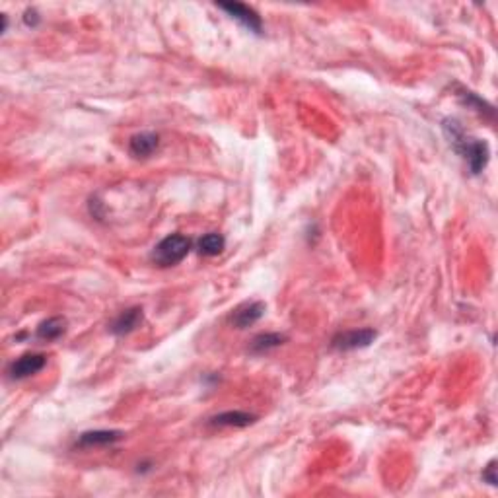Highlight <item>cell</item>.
Here are the masks:
<instances>
[{
	"mask_svg": "<svg viewBox=\"0 0 498 498\" xmlns=\"http://www.w3.org/2000/svg\"><path fill=\"white\" fill-rule=\"evenodd\" d=\"M140 321H142V308H129V310L121 311L113 319V323L109 325V331L113 333V335L123 337V335H129V333L135 331L138 325H140Z\"/></svg>",
	"mask_w": 498,
	"mask_h": 498,
	"instance_id": "7",
	"label": "cell"
},
{
	"mask_svg": "<svg viewBox=\"0 0 498 498\" xmlns=\"http://www.w3.org/2000/svg\"><path fill=\"white\" fill-rule=\"evenodd\" d=\"M160 137L156 133H138L135 137L130 138L129 150L135 158H148L154 154V150L158 148Z\"/></svg>",
	"mask_w": 498,
	"mask_h": 498,
	"instance_id": "9",
	"label": "cell"
},
{
	"mask_svg": "<svg viewBox=\"0 0 498 498\" xmlns=\"http://www.w3.org/2000/svg\"><path fill=\"white\" fill-rule=\"evenodd\" d=\"M483 481L484 483H489L491 487H497V483H498V479H497V462L492 460L487 467H484V471H483Z\"/></svg>",
	"mask_w": 498,
	"mask_h": 498,
	"instance_id": "15",
	"label": "cell"
},
{
	"mask_svg": "<svg viewBox=\"0 0 498 498\" xmlns=\"http://www.w3.org/2000/svg\"><path fill=\"white\" fill-rule=\"evenodd\" d=\"M457 95L462 98L463 103H467L470 108L477 109L479 113H487L489 117H492V113H494V111H492V108L489 105V103H487V101H483L481 98H479V95L473 94V92H470V90H462V92H460Z\"/></svg>",
	"mask_w": 498,
	"mask_h": 498,
	"instance_id": "14",
	"label": "cell"
},
{
	"mask_svg": "<svg viewBox=\"0 0 498 498\" xmlns=\"http://www.w3.org/2000/svg\"><path fill=\"white\" fill-rule=\"evenodd\" d=\"M191 251V239L183 234H170L152 251V261L160 267H174Z\"/></svg>",
	"mask_w": 498,
	"mask_h": 498,
	"instance_id": "2",
	"label": "cell"
},
{
	"mask_svg": "<svg viewBox=\"0 0 498 498\" xmlns=\"http://www.w3.org/2000/svg\"><path fill=\"white\" fill-rule=\"evenodd\" d=\"M123 438L121 430H92V432L80 434V438L76 440L78 448H98V446H109L115 444Z\"/></svg>",
	"mask_w": 498,
	"mask_h": 498,
	"instance_id": "8",
	"label": "cell"
},
{
	"mask_svg": "<svg viewBox=\"0 0 498 498\" xmlns=\"http://www.w3.org/2000/svg\"><path fill=\"white\" fill-rule=\"evenodd\" d=\"M226 246V239L222 234H217V232H210V234H204L201 239H199V251L207 257H214L218 253H222Z\"/></svg>",
	"mask_w": 498,
	"mask_h": 498,
	"instance_id": "13",
	"label": "cell"
},
{
	"mask_svg": "<svg viewBox=\"0 0 498 498\" xmlns=\"http://www.w3.org/2000/svg\"><path fill=\"white\" fill-rule=\"evenodd\" d=\"M47 364V356L43 354H24L18 360H14L8 368V374L12 380H26L29 375H36L41 372Z\"/></svg>",
	"mask_w": 498,
	"mask_h": 498,
	"instance_id": "5",
	"label": "cell"
},
{
	"mask_svg": "<svg viewBox=\"0 0 498 498\" xmlns=\"http://www.w3.org/2000/svg\"><path fill=\"white\" fill-rule=\"evenodd\" d=\"M66 331L65 318H49L37 327V337L43 341H57Z\"/></svg>",
	"mask_w": 498,
	"mask_h": 498,
	"instance_id": "12",
	"label": "cell"
},
{
	"mask_svg": "<svg viewBox=\"0 0 498 498\" xmlns=\"http://www.w3.org/2000/svg\"><path fill=\"white\" fill-rule=\"evenodd\" d=\"M24 22H26V26H29V28H36L37 24H39V14H37V10H33V8L26 10Z\"/></svg>",
	"mask_w": 498,
	"mask_h": 498,
	"instance_id": "16",
	"label": "cell"
},
{
	"mask_svg": "<svg viewBox=\"0 0 498 498\" xmlns=\"http://www.w3.org/2000/svg\"><path fill=\"white\" fill-rule=\"evenodd\" d=\"M284 341H286V337L281 335V333H263V335H257V337L251 341L249 351H251L253 354H265L269 353V351H273V348L281 347Z\"/></svg>",
	"mask_w": 498,
	"mask_h": 498,
	"instance_id": "11",
	"label": "cell"
},
{
	"mask_svg": "<svg viewBox=\"0 0 498 498\" xmlns=\"http://www.w3.org/2000/svg\"><path fill=\"white\" fill-rule=\"evenodd\" d=\"M265 313V304L263 302H246L238 306L236 310L232 311L230 323L236 329H247L253 323H257Z\"/></svg>",
	"mask_w": 498,
	"mask_h": 498,
	"instance_id": "6",
	"label": "cell"
},
{
	"mask_svg": "<svg viewBox=\"0 0 498 498\" xmlns=\"http://www.w3.org/2000/svg\"><path fill=\"white\" fill-rule=\"evenodd\" d=\"M442 127H444L446 137L450 138V145L454 146V150L465 160L471 174H481L489 164V158H491L489 145L481 138L470 137L457 119H444Z\"/></svg>",
	"mask_w": 498,
	"mask_h": 498,
	"instance_id": "1",
	"label": "cell"
},
{
	"mask_svg": "<svg viewBox=\"0 0 498 498\" xmlns=\"http://www.w3.org/2000/svg\"><path fill=\"white\" fill-rule=\"evenodd\" d=\"M217 6L220 8V10H224L230 18H234L236 22H239L244 28L253 31V33H257V36L263 33V22H261L259 14H257L253 8L246 6V4H242V2H220Z\"/></svg>",
	"mask_w": 498,
	"mask_h": 498,
	"instance_id": "4",
	"label": "cell"
},
{
	"mask_svg": "<svg viewBox=\"0 0 498 498\" xmlns=\"http://www.w3.org/2000/svg\"><path fill=\"white\" fill-rule=\"evenodd\" d=\"M375 339L374 329H353V331H341L337 333L331 341V347L335 351H341V353H347V351H356V348H366L370 347Z\"/></svg>",
	"mask_w": 498,
	"mask_h": 498,
	"instance_id": "3",
	"label": "cell"
},
{
	"mask_svg": "<svg viewBox=\"0 0 498 498\" xmlns=\"http://www.w3.org/2000/svg\"><path fill=\"white\" fill-rule=\"evenodd\" d=\"M251 422H255V417L244 411H226L220 413V415H214V417H210L209 419V425L218 426V428H222V426L244 428V426H249Z\"/></svg>",
	"mask_w": 498,
	"mask_h": 498,
	"instance_id": "10",
	"label": "cell"
}]
</instances>
